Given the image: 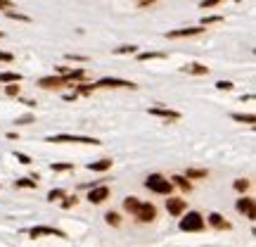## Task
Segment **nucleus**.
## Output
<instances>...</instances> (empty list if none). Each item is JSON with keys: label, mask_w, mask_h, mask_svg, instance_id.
I'll return each instance as SVG.
<instances>
[{"label": "nucleus", "mask_w": 256, "mask_h": 247, "mask_svg": "<svg viewBox=\"0 0 256 247\" xmlns=\"http://www.w3.org/2000/svg\"><path fill=\"white\" fill-rule=\"evenodd\" d=\"M145 188L152 190V193H157V195H171V190H173V183L162 176V173H150L147 178H145Z\"/></svg>", "instance_id": "f257e3e1"}, {"label": "nucleus", "mask_w": 256, "mask_h": 247, "mask_svg": "<svg viewBox=\"0 0 256 247\" xmlns=\"http://www.w3.org/2000/svg\"><path fill=\"white\" fill-rule=\"evenodd\" d=\"M204 226H207V221H204V216L199 214V212H187L181 219V231L185 233H199V231H204Z\"/></svg>", "instance_id": "f03ea898"}, {"label": "nucleus", "mask_w": 256, "mask_h": 247, "mask_svg": "<svg viewBox=\"0 0 256 247\" xmlns=\"http://www.w3.org/2000/svg\"><path fill=\"white\" fill-rule=\"evenodd\" d=\"M47 143H83V145H97V138L88 136H71V133H60V136H47Z\"/></svg>", "instance_id": "7ed1b4c3"}, {"label": "nucleus", "mask_w": 256, "mask_h": 247, "mask_svg": "<svg viewBox=\"0 0 256 247\" xmlns=\"http://www.w3.org/2000/svg\"><path fill=\"white\" fill-rule=\"evenodd\" d=\"M95 88H131V91H136L138 86L133 83V81H126V78L105 76V78H100V81L95 83Z\"/></svg>", "instance_id": "20e7f679"}, {"label": "nucleus", "mask_w": 256, "mask_h": 247, "mask_svg": "<svg viewBox=\"0 0 256 247\" xmlns=\"http://www.w3.org/2000/svg\"><path fill=\"white\" fill-rule=\"evenodd\" d=\"M38 86H41L43 91H60V88H64V86H71V83H69L64 76L52 74V76H41V78H38Z\"/></svg>", "instance_id": "39448f33"}, {"label": "nucleus", "mask_w": 256, "mask_h": 247, "mask_svg": "<svg viewBox=\"0 0 256 247\" xmlns=\"http://www.w3.org/2000/svg\"><path fill=\"white\" fill-rule=\"evenodd\" d=\"M133 216H136L140 223H150V221L157 219V207L152 202H140V207H138V212Z\"/></svg>", "instance_id": "423d86ee"}, {"label": "nucleus", "mask_w": 256, "mask_h": 247, "mask_svg": "<svg viewBox=\"0 0 256 247\" xmlns=\"http://www.w3.org/2000/svg\"><path fill=\"white\" fill-rule=\"evenodd\" d=\"M235 209H237L240 214H244L247 219H252V221L256 219V202L252 200V198H247V195H242L240 200H237Z\"/></svg>", "instance_id": "0eeeda50"}, {"label": "nucleus", "mask_w": 256, "mask_h": 247, "mask_svg": "<svg viewBox=\"0 0 256 247\" xmlns=\"http://www.w3.org/2000/svg\"><path fill=\"white\" fill-rule=\"evenodd\" d=\"M105 200H109V188L107 185H93L88 190V202L91 204H102Z\"/></svg>", "instance_id": "6e6552de"}, {"label": "nucleus", "mask_w": 256, "mask_h": 247, "mask_svg": "<svg viewBox=\"0 0 256 247\" xmlns=\"http://www.w3.org/2000/svg\"><path fill=\"white\" fill-rule=\"evenodd\" d=\"M185 209H187V200H183V198H168L166 200V212L171 216H181Z\"/></svg>", "instance_id": "1a4fd4ad"}, {"label": "nucleus", "mask_w": 256, "mask_h": 247, "mask_svg": "<svg viewBox=\"0 0 256 247\" xmlns=\"http://www.w3.org/2000/svg\"><path fill=\"white\" fill-rule=\"evenodd\" d=\"M31 238H41V235H55V238H67V233L60 228H52V226H33L29 231Z\"/></svg>", "instance_id": "9d476101"}, {"label": "nucleus", "mask_w": 256, "mask_h": 247, "mask_svg": "<svg viewBox=\"0 0 256 247\" xmlns=\"http://www.w3.org/2000/svg\"><path fill=\"white\" fill-rule=\"evenodd\" d=\"M204 31V26H187V29H176V31H166V38H187V36H199Z\"/></svg>", "instance_id": "9b49d317"}, {"label": "nucleus", "mask_w": 256, "mask_h": 247, "mask_svg": "<svg viewBox=\"0 0 256 247\" xmlns=\"http://www.w3.org/2000/svg\"><path fill=\"white\" fill-rule=\"evenodd\" d=\"M152 117H162L166 122H178L181 119V112H176V109H166V107H152L150 109Z\"/></svg>", "instance_id": "f8f14e48"}, {"label": "nucleus", "mask_w": 256, "mask_h": 247, "mask_svg": "<svg viewBox=\"0 0 256 247\" xmlns=\"http://www.w3.org/2000/svg\"><path fill=\"white\" fill-rule=\"evenodd\" d=\"M207 223H209L211 228H216V231H230V223H228L218 212H211V214L207 216Z\"/></svg>", "instance_id": "ddd939ff"}, {"label": "nucleus", "mask_w": 256, "mask_h": 247, "mask_svg": "<svg viewBox=\"0 0 256 247\" xmlns=\"http://www.w3.org/2000/svg\"><path fill=\"white\" fill-rule=\"evenodd\" d=\"M183 74H192V76H207L209 74V67H204V64H199V62H192V64H185L181 67Z\"/></svg>", "instance_id": "4468645a"}, {"label": "nucleus", "mask_w": 256, "mask_h": 247, "mask_svg": "<svg viewBox=\"0 0 256 247\" xmlns=\"http://www.w3.org/2000/svg\"><path fill=\"white\" fill-rule=\"evenodd\" d=\"M71 88H74L76 95H91L93 91H97V88H95V83H88V81H78V83H71Z\"/></svg>", "instance_id": "2eb2a0df"}, {"label": "nucleus", "mask_w": 256, "mask_h": 247, "mask_svg": "<svg viewBox=\"0 0 256 247\" xmlns=\"http://www.w3.org/2000/svg\"><path fill=\"white\" fill-rule=\"evenodd\" d=\"M112 164H114V162H112L109 157H105V159L91 162V164H88V171H100V173H102V171H109V169H112Z\"/></svg>", "instance_id": "dca6fc26"}, {"label": "nucleus", "mask_w": 256, "mask_h": 247, "mask_svg": "<svg viewBox=\"0 0 256 247\" xmlns=\"http://www.w3.org/2000/svg\"><path fill=\"white\" fill-rule=\"evenodd\" d=\"M22 78L19 72H0V83H22Z\"/></svg>", "instance_id": "f3484780"}, {"label": "nucleus", "mask_w": 256, "mask_h": 247, "mask_svg": "<svg viewBox=\"0 0 256 247\" xmlns=\"http://www.w3.org/2000/svg\"><path fill=\"white\" fill-rule=\"evenodd\" d=\"M138 207H140V200H138V198H133V195H128V198L123 200V209H126L128 214H136Z\"/></svg>", "instance_id": "a211bd4d"}, {"label": "nucleus", "mask_w": 256, "mask_h": 247, "mask_svg": "<svg viewBox=\"0 0 256 247\" xmlns=\"http://www.w3.org/2000/svg\"><path fill=\"white\" fill-rule=\"evenodd\" d=\"M168 181H171V183H173V185H178L181 190H187V193L192 190V183H190V181H187L185 176H171Z\"/></svg>", "instance_id": "6ab92c4d"}, {"label": "nucleus", "mask_w": 256, "mask_h": 247, "mask_svg": "<svg viewBox=\"0 0 256 247\" xmlns=\"http://www.w3.org/2000/svg\"><path fill=\"white\" fill-rule=\"evenodd\" d=\"M207 176H209V171H207V169H187V171H185V178H187V181L207 178Z\"/></svg>", "instance_id": "aec40b11"}, {"label": "nucleus", "mask_w": 256, "mask_h": 247, "mask_svg": "<svg viewBox=\"0 0 256 247\" xmlns=\"http://www.w3.org/2000/svg\"><path fill=\"white\" fill-rule=\"evenodd\" d=\"M138 62H147V60H164V52H136Z\"/></svg>", "instance_id": "412c9836"}, {"label": "nucleus", "mask_w": 256, "mask_h": 247, "mask_svg": "<svg viewBox=\"0 0 256 247\" xmlns=\"http://www.w3.org/2000/svg\"><path fill=\"white\" fill-rule=\"evenodd\" d=\"M233 188H235L237 193H247V190L252 188V181H249V178H237V181L233 183Z\"/></svg>", "instance_id": "4be33fe9"}, {"label": "nucleus", "mask_w": 256, "mask_h": 247, "mask_svg": "<svg viewBox=\"0 0 256 247\" xmlns=\"http://www.w3.org/2000/svg\"><path fill=\"white\" fill-rule=\"evenodd\" d=\"M112 52H114V55H136L138 46H119V48H114Z\"/></svg>", "instance_id": "5701e85b"}, {"label": "nucleus", "mask_w": 256, "mask_h": 247, "mask_svg": "<svg viewBox=\"0 0 256 247\" xmlns=\"http://www.w3.org/2000/svg\"><path fill=\"white\" fill-rule=\"evenodd\" d=\"M230 117H233V122H240V124H254L256 122L254 114H237V112H235V114H230Z\"/></svg>", "instance_id": "b1692460"}, {"label": "nucleus", "mask_w": 256, "mask_h": 247, "mask_svg": "<svg viewBox=\"0 0 256 247\" xmlns=\"http://www.w3.org/2000/svg\"><path fill=\"white\" fill-rule=\"evenodd\" d=\"M5 17H10V19H17V22H26V24L31 22L29 15H22V12H15V10H5Z\"/></svg>", "instance_id": "393cba45"}, {"label": "nucleus", "mask_w": 256, "mask_h": 247, "mask_svg": "<svg viewBox=\"0 0 256 247\" xmlns=\"http://www.w3.org/2000/svg\"><path fill=\"white\" fill-rule=\"evenodd\" d=\"M105 221L109 223V226H114V228H116V226H121V216L116 214V212H107V214H105Z\"/></svg>", "instance_id": "a878e982"}, {"label": "nucleus", "mask_w": 256, "mask_h": 247, "mask_svg": "<svg viewBox=\"0 0 256 247\" xmlns=\"http://www.w3.org/2000/svg\"><path fill=\"white\" fill-rule=\"evenodd\" d=\"M38 181H33V178H17L15 181V188H36Z\"/></svg>", "instance_id": "bb28decb"}, {"label": "nucleus", "mask_w": 256, "mask_h": 247, "mask_svg": "<svg viewBox=\"0 0 256 247\" xmlns=\"http://www.w3.org/2000/svg\"><path fill=\"white\" fill-rule=\"evenodd\" d=\"M221 22H223V17L221 15H211V17H204L199 26H211V24H221Z\"/></svg>", "instance_id": "cd10ccee"}, {"label": "nucleus", "mask_w": 256, "mask_h": 247, "mask_svg": "<svg viewBox=\"0 0 256 247\" xmlns=\"http://www.w3.org/2000/svg\"><path fill=\"white\" fill-rule=\"evenodd\" d=\"M64 195H67L64 190L55 188V190H50V193H47V200H50V202H60V200H64Z\"/></svg>", "instance_id": "c85d7f7f"}, {"label": "nucleus", "mask_w": 256, "mask_h": 247, "mask_svg": "<svg viewBox=\"0 0 256 247\" xmlns=\"http://www.w3.org/2000/svg\"><path fill=\"white\" fill-rule=\"evenodd\" d=\"M5 93H7L10 98H19V93H22V86H17V83H7V86H5Z\"/></svg>", "instance_id": "c756f323"}, {"label": "nucleus", "mask_w": 256, "mask_h": 247, "mask_svg": "<svg viewBox=\"0 0 256 247\" xmlns=\"http://www.w3.org/2000/svg\"><path fill=\"white\" fill-rule=\"evenodd\" d=\"M76 202H78V198L76 195H64V202H62V209H71Z\"/></svg>", "instance_id": "7c9ffc66"}, {"label": "nucleus", "mask_w": 256, "mask_h": 247, "mask_svg": "<svg viewBox=\"0 0 256 247\" xmlns=\"http://www.w3.org/2000/svg\"><path fill=\"white\" fill-rule=\"evenodd\" d=\"M221 2H223V0H202L199 7H202V10H211V7H216V5H221Z\"/></svg>", "instance_id": "2f4dec72"}, {"label": "nucleus", "mask_w": 256, "mask_h": 247, "mask_svg": "<svg viewBox=\"0 0 256 247\" xmlns=\"http://www.w3.org/2000/svg\"><path fill=\"white\" fill-rule=\"evenodd\" d=\"M64 60H69V62H88V57H86V55H74V52H67V55H64Z\"/></svg>", "instance_id": "473e14b6"}, {"label": "nucleus", "mask_w": 256, "mask_h": 247, "mask_svg": "<svg viewBox=\"0 0 256 247\" xmlns=\"http://www.w3.org/2000/svg\"><path fill=\"white\" fill-rule=\"evenodd\" d=\"M33 119H36V117H33V114H24V117H17V126H26V124H31L33 122Z\"/></svg>", "instance_id": "72a5a7b5"}, {"label": "nucleus", "mask_w": 256, "mask_h": 247, "mask_svg": "<svg viewBox=\"0 0 256 247\" xmlns=\"http://www.w3.org/2000/svg\"><path fill=\"white\" fill-rule=\"evenodd\" d=\"M216 88H218V91H233V81H218Z\"/></svg>", "instance_id": "f704fd0d"}, {"label": "nucleus", "mask_w": 256, "mask_h": 247, "mask_svg": "<svg viewBox=\"0 0 256 247\" xmlns=\"http://www.w3.org/2000/svg\"><path fill=\"white\" fill-rule=\"evenodd\" d=\"M50 169L52 171H71L74 169V164H52Z\"/></svg>", "instance_id": "c9c22d12"}, {"label": "nucleus", "mask_w": 256, "mask_h": 247, "mask_svg": "<svg viewBox=\"0 0 256 247\" xmlns=\"http://www.w3.org/2000/svg\"><path fill=\"white\" fill-rule=\"evenodd\" d=\"M15 157H17V162H22V164H31V157H29V154L15 152Z\"/></svg>", "instance_id": "e433bc0d"}, {"label": "nucleus", "mask_w": 256, "mask_h": 247, "mask_svg": "<svg viewBox=\"0 0 256 247\" xmlns=\"http://www.w3.org/2000/svg\"><path fill=\"white\" fill-rule=\"evenodd\" d=\"M0 62H15V55H12V52H5V50H0Z\"/></svg>", "instance_id": "4c0bfd02"}, {"label": "nucleus", "mask_w": 256, "mask_h": 247, "mask_svg": "<svg viewBox=\"0 0 256 247\" xmlns=\"http://www.w3.org/2000/svg\"><path fill=\"white\" fill-rule=\"evenodd\" d=\"M0 10H15V2L12 0H0Z\"/></svg>", "instance_id": "58836bf2"}, {"label": "nucleus", "mask_w": 256, "mask_h": 247, "mask_svg": "<svg viewBox=\"0 0 256 247\" xmlns=\"http://www.w3.org/2000/svg\"><path fill=\"white\" fill-rule=\"evenodd\" d=\"M157 0H136V5L138 7H150V5H154Z\"/></svg>", "instance_id": "ea45409f"}, {"label": "nucleus", "mask_w": 256, "mask_h": 247, "mask_svg": "<svg viewBox=\"0 0 256 247\" xmlns=\"http://www.w3.org/2000/svg\"><path fill=\"white\" fill-rule=\"evenodd\" d=\"M76 98H78L76 93H67V95H64V100H67V102H71V100H76Z\"/></svg>", "instance_id": "a19ab883"}, {"label": "nucleus", "mask_w": 256, "mask_h": 247, "mask_svg": "<svg viewBox=\"0 0 256 247\" xmlns=\"http://www.w3.org/2000/svg\"><path fill=\"white\" fill-rule=\"evenodd\" d=\"M2 36H5V33H2V31H0V38H2Z\"/></svg>", "instance_id": "79ce46f5"}]
</instances>
